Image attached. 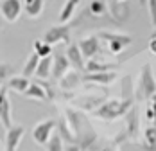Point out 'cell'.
Returning a JSON list of instances; mask_svg holds the SVG:
<instances>
[{"label": "cell", "instance_id": "cell-27", "mask_svg": "<svg viewBox=\"0 0 156 151\" xmlns=\"http://www.w3.org/2000/svg\"><path fill=\"white\" fill-rule=\"evenodd\" d=\"M11 65H7V63H0V85L2 83H5L7 81V77L11 74Z\"/></svg>", "mask_w": 156, "mask_h": 151}, {"label": "cell", "instance_id": "cell-12", "mask_svg": "<svg viewBox=\"0 0 156 151\" xmlns=\"http://www.w3.org/2000/svg\"><path fill=\"white\" fill-rule=\"evenodd\" d=\"M86 83H97V85H102V87H108L111 85L115 79H117V72L109 70V72H95V74H84L83 77Z\"/></svg>", "mask_w": 156, "mask_h": 151}, {"label": "cell", "instance_id": "cell-16", "mask_svg": "<svg viewBox=\"0 0 156 151\" xmlns=\"http://www.w3.org/2000/svg\"><path fill=\"white\" fill-rule=\"evenodd\" d=\"M81 79H83V77H81L79 72H76V70H68V72L59 79V87H61L63 90H72V88H76V87L79 85Z\"/></svg>", "mask_w": 156, "mask_h": 151}, {"label": "cell", "instance_id": "cell-14", "mask_svg": "<svg viewBox=\"0 0 156 151\" xmlns=\"http://www.w3.org/2000/svg\"><path fill=\"white\" fill-rule=\"evenodd\" d=\"M117 68V63H99L97 60H88L84 63V72L86 74H95V72H109Z\"/></svg>", "mask_w": 156, "mask_h": 151}, {"label": "cell", "instance_id": "cell-20", "mask_svg": "<svg viewBox=\"0 0 156 151\" xmlns=\"http://www.w3.org/2000/svg\"><path fill=\"white\" fill-rule=\"evenodd\" d=\"M88 13L92 16H95V18L106 16V13H108L106 0H90V4H88Z\"/></svg>", "mask_w": 156, "mask_h": 151}, {"label": "cell", "instance_id": "cell-29", "mask_svg": "<svg viewBox=\"0 0 156 151\" xmlns=\"http://www.w3.org/2000/svg\"><path fill=\"white\" fill-rule=\"evenodd\" d=\"M40 85L43 87V90H45V94H47V99H52V97H54V92L50 90L48 83H45V81H40Z\"/></svg>", "mask_w": 156, "mask_h": 151}, {"label": "cell", "instance_id": "cell-30", "mask_svg": "<svg viewBox=\"0 0 156 151\" xmlns=\"http://www.w3.org/2000/svg\"><path fill=\"white\" fill-rule=\"evenodd\" d=\"M63 151H81V148H79L77 144H68Z\"/></svg>", "mask_w": 156, "mask_h": 151}, {"label": "cell", "instance_id": "cell-26", "mask_svg": "<svg viewBox=\"0 0 156 151\" xmlns=\"http://www.w3.org/2000/svg\"><path fill=\"white\" fill-rule=\"evenodd\" d=\"M65 146H63V138L59 137V133H54L50 137V140L47 142V151H63Z\"/></svg>", "mask_w": 156, "mask_h": 151}, {"label": "cell", "instance_id": "cell-15", "mask_svg": "<svg viewBox=\"0 0 156 151\" xmlns=\"http://www.w3.org/2000/svg\"><path fill=\"white\" fill-rule=\"evenodd\" d=\"M5 88L7 90H15L20 94H25V90L29 88V79L23 77V76H15V77H9L5 81Z\"/></svg>", "mask_w": 156, "mask_h": 151}, {"label": "cell", "instance_id": "cell-2", "mask_svg": "<svg viewBox=\"0 0 156 151\" xmlns=\"http://www.w3.org/2000/svg\"><path fill=\"white\" fill-rule=\"evenodd\" d=\"M153 95H156V79L153 76L151 63H145L142 67L138 87H136V99L138 101H145V99H151Z\"/></svg>", "mask_w": 156, "mask_h": 151}, {"label": "cell", "instance_id": "cell-25", "mask_svg": "<svg viewBox=\"0 0 156 151\" xmlns=\"http://www.w3.org/2000/svg\"><path fill=\"white\" fill-rule=\"evenodd\" d=\"M145 119L151 122L156 128V95H153L147 103V110H145Z\"/></svg>", "mask_w": 156, "mask_h": 151}, {"label": "cell", "instance_id": "cell-6", "mask_svg": "<svg viewBox=\"0 0 156 151\" xmlns=\"http://www.w3.org/2000/svg\"><path fill=\"white\" fill-rule=\"evenodd\" d=\"M23 11L22 0H2L0 2V15L5 22H16Z\"/></svg>", "mask_w": 156, "mask_h": 151}, {"label": "cell", "instance_id": "cell-21", "mask_svg": "<svg viewBox=\"0 0 156 151\" xmlns=\"http://www.w3.org/2000/svg\"><path fill=\"white\" fill-rule=\"evenodd\" d=\"M25 95L27 97H32V99H40V101H47V94L43 90V87L38 83H29V88L25 90Z\"/></svg>", "mask_w": 156, "mask_h": 151}, {"label": "cell", "instance_id": "cell-1", "mask_svg": "<svg viewBox=\"0 0 156 151\" xmlns=\"http://www.w3.org/2000/svg\"><path fill=\"white\" fill-rule=\"evenodd\" d=\"M133 106V99L126 97V99H111L106 101L104 105H101L99 108L94 110V115L102 119V121H115L119 117H122L127 113V110H131Z\"/></svg>", "mask_w": 156, "mask_h": 151}, {"label": "cell", "instance_id": "cell-19", "mask_svg": "<svg viewBox=\"0 0 156 151\" xmlns=\"http://www.w3.org/2000/svg\"><path fill=\"white\" fill-rule=\"evenodd\" d=\"M50 70H52V58H50V56H48V58H41L40 63H38V67H36L34 76L43 81V79H47L48 76H50Z\"/></svg>", "mask_w": 156, "mask_h": 151}, {"label": "cell", "instance_id": "cell-24", "mask_svg": "<svg viewBox=\"0 0 156 151\" xmlns=\"http://www.w3.org/2000/svg\"><path fill=\"white\" fill-rule=\"evenodd\" d=\"M34 52L40 56V60L41 58H48L50 54H52V47L47 45V43H43V40H34Z\"/></svg>", "mask_w": 156, "mask_h": 151}, {"label": "cell", "instance_id": "cell-17", "mask_svg": "<svg viewBox=\"0 0 156 151\" xmlns=\"http://www.w3.org/2000/svg\"><path fill=\"white\" fill-rule=\"evenodd\" d=\"M111 16L117 20V22H126L127 20V16H129V7H127V4L126 2H120V4H117V2H111Z\"/></svg>", "mask_w": 156, "mask_h": 151}, {"label": "cell", "instance_id": "cell-23", "mask_svg": "<svg viewBox=\"0 0 156 151\" xmlns=\"http://www.w3.org/2000/svg\"><path fill=\"white\" fill-rule=\"evenodd\" d=\"M144 137H145V149L156 151V128L154 126H149L144 131Z\"/></svg>", "mask_w": 156, "mask_h": 151}, {"label": "cell", "instance_id": "cell-9", "mask_svg": "<svg viewBox=\"0 0 156 151\" xmlns=\"http://www.w3.org/2000/svg\"><path fill=\"white\" fill-rule=\"evenodd\" d=\"M70 70V63L66 60V56L61 54V52H54V58H52V70H50V76L54 79H61L63 76Z\"/></svg>", "mask_w": 156, "mask_h": 151}, {"label": "cell", "instance_id": "cell-28", "mask_svg": "<svg viewBox=\"0 0 156 151\" xmlns=\"http://www.w3.org/2000/svg\"><path fill=\"white\" fill-rule=\"evenodd\" d=\"M149 50H151L153 54H156V29H154V32L151 34V38H149Z\"/></svg>", "mask_w": 156, "mask_h": 151}, {"label": "cell", "instance_id": "cell-7", "mask_svg": "<svg viewBox=\"0 0 156 151\" xmlns=\"http://www.w3.org/2000/svg\"><path fill=\"white\" fill-rule=\"evenodd\" d=\"M77 47H79V50H81V54H83V58L94 60L95 56L101 52V40L97 38V34H92V36L83 38L77 43Z\"/></svg>", "mask_w": 156, "mask_h": 151}, {"label": "cell", "instance_id": "cell-3", "mask_svg": "<svg viewBox=\"0 0 156 151\" xmlns=\"http://www.w3.org/2000/svg\"><path fill=\"white\" fill-rule=\"evenodd\" d=\"M99 40H104L108 43V49L111 54H120L124 49L133 43V38L129 34H122V32H108V31H101L97 32Z\"/></svg>", "mask_w": 156, "mask_h": 151}, {"label": "cell", "instance_id": "cell-18", "mask_svg": "<svg viewBox=\"0 0 156 151\" xmlns=\"http://www.w3.org/2000/svg\"><path fill=\"white\" fill-rule=\"evenodd\" d=\"M79 2H81V0H66V2H65L61 13H59V24H66V22L74 16V13H76V9H77V6H79Z\"/></svg>", "mask_w": 156, "mask_h": 151}, {"label": "cell", "instance_id": "cell-5", "mask_svg": "<svg viewBox=\"0 0 156 151\" xmlns=\"http://www.w3.org/2000/svg\"><path fill=\"white\" fill-rule=\"evenodd\" d=\"M58 122L54 119H45V121L38 122L34 128H32V140L40 146H47V142L52 137V131L56 130Z\"/></svg>", "mask_w": 156, "mask_h": 151}, {"label": "cell", "instance_id": "cell-22", "mask_svg": "<svg viewBox=\"0 0 156 151\" xmlns=\"http://www.w3.org/2000/svg\"><path fill=\"white\" fill-rule=\"evenodd\" d=\"M38 63H40V56H38L36 52H32L31 56H29V60L25 61V65H23V77H27V79H29V77L36 72Z\"/></svg>", "mask_w": 156, "mask_h": 151}, {"label": "cell", "instance_id": "cell-4", "mask_svg": "<svg viewBox=\"0 0 156 151\" xmlns=\"http://www.w3.org/2000/svg\"><path fill=\"white\" fill-rule=\"evenodd\" d=\"M43 43H47L50 47L56 43H68L70 45V25H66V24L52 25L43 34Z\"/></svg>", "mask_w": 156, "mask_h": 151}, {"label": "cell", "instance_id": "cell-32", "mask_svg": "<svg viewBox=\"0 0 156 151\" xmlns=\"http://www.w3.org/2000/svg\"><path fill=\"white\" fill-rule=\"evenodd\" d=\"M138 4L140 6H147V0H138Z\"/></svg>", "mask_w": 156, "mask_h": 151}, {"label": "cell", "instance_id": "cell-11", "mask_svg": "<svg viewBox=\"0 0 156 151\" xmlns=\"http://www.w3.org/2000/svg\"><path fill=\"white\" fill-rule=\"evenodd\" d=\"M65 56H66V60L70 63V67L76 68V72H84V58H83V54L79 50L77 43H70Z\"/></svg>", "mask_w": 156, "mask_h": 151}, {"label": "cell", "instance_id": "cell-8", "mask_svg": "<svg viewBox=\"0 0 156 151\" xmlns=\"http://www.w3.org/2000/svg\"><path fill=\"white\" fill-rule=\"evenodd\" d=\"M0 122L5 128V131L9 128H13V121H11V101L7 97V88L5 85L0 88Z\"/></svg>", "mask_w": 156, "mask_h": 151}, {"label": "cell", "instance_id": "cell-31", "mask_svg": "<svg viewBox=\"0 0 156 151\" xmlns=\"http://www.w3.org/2000/svg\"><path fill=\"white\" fill-rule=\"evenodd\" d=\"M4 25H5V20H4L2 15H0V29H4Z\"/></svg>", "mask_w": 156, "mask_h": 151}, {"label": "cell", "instance_id": "cell-13", "mask_svg": "<svg viewBox=\"0 0 156 151\" xmlns=\"http://www.w3.org/2000/svg\"><path fill=\"white\" fill-rule=\"evenodd\" d=\"M23 11L29 18H38L43 11V6H45V0H23Z\"/></svg>", "mask_w": 156, "mask_h": 151}, {"label": "cell", "instance_id": "cell-10", "mask_svg": "<svg viewBox=\"0 0 156 151\" xmlns=\"http://www.w3.org/2000/svg\"><path fill=\"white\" fill-rule=\"evenodd\" d=\"M25 135L23 126H13L5 131V151H16L20 146L22 137Z\"/></svg>", "mask_w": 156, "mask_h": 151}, {"label": "cell", "instance_id": "cell-33", "mask_svg": "<svg viewBox=\"0 0 156 151\" xmlns=\"http://www.w3.org/2000/svg\"><path fill=\"white\" fill-rule=\"evenodd\" d=\"M113 2H117V4H120V2H126V0H113Z\"/></svg>", "mask_w": 156, "mask_h": 151}]
</instances>
